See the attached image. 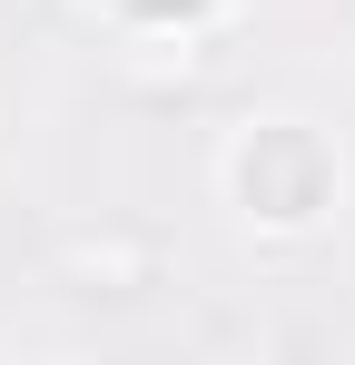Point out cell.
Returning a JSON list of instances; mask_svg holds the SVG:
<instances>
[{
    "mask_svg": "<svg viewBox=\"0 0 355 365\" xmlns=\"http://www.w3.org/2000/svg\"><path fill=\"white\" fill-rule=\"evenodd\" d=\"M237 187H247V207H257V217L306 227V217L326 207V148H316L306 128H257V148L237 158Z\"/></svg>",
    "mask_w": 355,
    "mask_h": 365,
    "instance_id": "cell-1",
    "label": "cell"
}]
</instances>
